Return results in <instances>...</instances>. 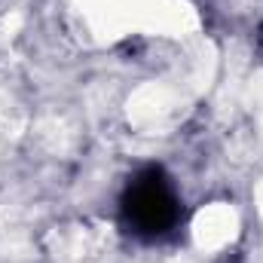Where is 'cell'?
<instances>
[{
	"instance_id": "cell-1",
	"label": "cell",
	"mask_w": 263,
	"mask_h": 263,
	"mask_svg": "<svg viewBox=\"0 0 263 263\" xmlns=\"http://www.w3.org/2000/svg\"><path fill=\"white\" fill-rule=\"evenodd\" d=\"M126 217L132 230L141 236H159L175 227L178 220V193L175 187L156 172H144L135 178L126 193Z\"/></svg>"
}]
</instances>
